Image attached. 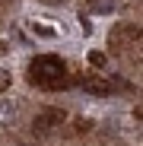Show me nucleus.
<instances>
[{
	"mask_svg": "<svg viewBox=\"0 0 143 146\" xmlns=\"http://www.w3.org/2000/svg\"><path fill=\"white\" fill-rule=\"evenodd\" d=\"M64 76H67V64H64L61 57H54V54H41V57H35L32 67H29V80H32L35 86H41V89H57V86H64Z\"/></svg>",
	"mask_w": 143,
	"mask_h": 146,
	"instance_id": "f257e3e1",
	"label": "nucleus"
},
{
	"mask_svg": "<svg viewBox=\"0 0 143 146\" xmlns=\"http://www.w3.org/2000/svg\"><path fill=\"white\" fill-rule=\"evenodd\" d=\"M61 121H64V111H61V108H48V111H41V114L35 117V124H38V130H48V127L61 124Z\"/></svg>",
	"mask_w": 143,
	"mask_h": 146,
	"instance_id": "f03ea898",
	"label": "nucleus"
},
{
	"mask_svg": "<svg viewBox=\"0 0 143 146\" xmlns=\"http://www.w3.org/2000/svg\"><path fill=\"white\" fill-rule=\"evenodd\" d=\"M83 89H86V92H92V95H108V92H111V86H108L105 80H99V76H86Z\"/></svg>",
	"mask_w": 143,
	"mask_h": 146,
	"instance_id": "7ed1b4c3",
	"label": "nucleus"
},
{
	"mask_svg": "<svg viewBox=\"0 0 143 146\" xmlns=\"http://www.w3.org/2000/svg\"><path fill=\"white\" fill-rule=\"evenodd\" d=\"M89 7H92L95 13H111V10H114V0H89Z\"/></svg>",
	"mask_w": 143,
	"mask_h": 146,
	"instance_id": "20e7f679",
	"label": "nucleus"
},
{
	"mask_svg": "<svg viewBox=\"0 0 143 146\" xmlns=\"http://www.w3.org/2000/svg\"><path fill=\"white\" fill-rule=\"evenodd\" d=\"M32 32H35V35H41V38H54V35H57L51 26H41V22H32Z\"/></svg>",
	"mask_w": 143,
	"mask_h": 146,
	"instance_id": "39448f33",
	"label": "nucleus"
},
{
	"mask_svg": "<svg viewBox=\"0 0 143 146\" xmlns=\"http://www.w3.org/2000/svg\"><path fill=\"white\" fill-rule=\"evenodd\" d=\"M89 64H92V67H99V70H102V67L108 64V57H105L102 51H92V54H89Z\"/></svg>",
	"mask_w": 143,
	"mask_h": 146,
	"instance_id": "423d86ee",
	"label": "nucleus"
},
{
	"mask_svg": "<svg viewBox=\"0 0 143 146\" xmlns=\"http://www.w3.org/2000/svg\"><path fill=\"white\" fill-rule=\"evenodd\" d=\"M10 83H13V76H10V70H0V95H3V92L10 89Z\"/></svg>",
	"mask_w": 143,
	"mask_h": 146,
	"instance_id": "0eeeda50",
	"label": "nucleus"
},
{
	"mask_svg": "<svg viewBox=\"0 0 143 146\" xmlns=\"http://www.w3.org/2000/svg\"><path fill=\"white\" fill-rule=\"evenodd\" d=\"M16 114V105H0V117H13Z\"/></svg>",
	"mask_w": 143,
	"mask_h": 146,
	"instance_id": "6e6552de",
	"label": "nucleus"
},
{
	"mask_svg": "<svg viewBox=\"0 0 143 146\" xmlns=\"http://www.w3.org/2000/svg\"><path fill=\"white\" fill-rule=\"evenodd\" d=\"M7 51H10V44H7V41H0V54H7Z\"/></svg>",
	"mask_w": 143,
	"mask_h": 146,
	"instance_id": "1a4fd4ad",
	"label": "nucleus"
}]
</instances>
